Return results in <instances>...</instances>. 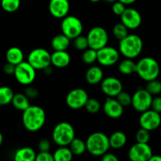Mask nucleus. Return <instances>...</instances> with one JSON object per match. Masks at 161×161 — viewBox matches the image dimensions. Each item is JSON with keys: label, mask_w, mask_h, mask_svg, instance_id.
I'll return each instance as SVG.
<instances>
[{"label": "nucleus", "mask_w": 161, "mask_h": 161, "mask_svg": "<svg viewBox=\"0 0 161 161\" xmlns=\"http://www.w3.org/2000/svg\"><path fill=\"white\" fill-rule=\"evenodd\" d=\"M22 122L27 130L30 132L38 131L45 124V111L43 108L37 105H29L23 111Z\"/></svg>", "instance_id": "obj_1"}, {"label": "nucleus", "mask_w": 161, "mask_h": 161, "mask_svg": "<svg viewBox=\"0 0 161 161\" xmlns=\"http://www.w3.org/2000/svg\"><path fill=\"white\" fill-rule=\"evenodd\" d=\"M119 41V52L126 58L134 59L142 51V39L137 35L128 34Z\"/></svg>", "instance_id": "obj_2"}, {"label": "nucleus", "mask_w": 161, "mask_h": 161, "mask_svg": "<svg viewBox=\"0 0 161 161\" xmlns=\"http://www.w3.org/2000/svg\"><path fill=\"white\" fill-rule=\"evenodd\" d=\"M86 150L94 157H102L110 148L108 137L102 132H94L85 142Z\"/></svg>", "instance_id": "obj_3"}, {"label": "nucleus", "mask_w": 161, "mask_h": 161, "mask_svg": "<svg viewBox=\"0 0 161 161\" xmlns=\"http://www.w3.org/2000/svg\"><path fill=\"white\" fill-rule=\"evenodd\" d=\"M136 72L143 80L148 82L157 79L160 74V66L157 60L146 57L136 64Z\"/></svg>", "instance_id": "obj_4"}, {"label": "nucleus", "mask_w": 161, "mask_h": 161, "mask_svg": "<svg viewBox=\"0 0 161 161\" xmlns=\"http://www.w3.org/2000/svg\"><path fill=\"white\" fill-rule=\"evenodd\" d=\"M75 130L71 124L61 122L57 124L52 132L53 141L59 146H68L75 138Z\"/></svg>", "instance_id": "obj_5"}, {"label": "nucleus", "mask_w": 161, "mask_h": 161, "mask_svg": "<svg viewBox=\"0 0 161 161\" xmlns=\"http://www.w3.org/2000/svg\"><path fill=\"white\" fill-rule=\"evenodd\" d=\"M62 34L70 39H75L83 32V24L78 17L75 16H65L62 18L61 25Z\"/></svg>", "instance_id": "obj_6"}, {"label": "nucleus", "mask_w": 161, "mask_h": 161, "mask_svg": "<svg viewBox=\"0 0 161 161\" xmlns=\"http://www.w3.org/2000/svg\"><path fill=\"white\" fill-rule=\"evenodd\" d=\"M86 37L88 42V47L95 50L105 47L108 41V35L106 30L100 26L91 28Z\"/></svg>", "instance_id": "obj_7"}, {"label": "nucleus", "mask_w": 161, "mask_h": 161, "mask_svg": "<svg viewBox=\"0 0 161 161\" xmlns=\"http://www.w3.org/2000/svg\"><path fill=\"white\" fill-rule=\"evenodd\" d=\"M36 70L28 62L22 61L15 66L14 75L19 83L22 85H30L34 82L36 77Z\"/></svg>", "instance_id": "obj_8"}, {"label": "nucleus", "mask_w": 161, "mask_h": 161, "mask_svg": "<svg viewBox=\"0 0 161 161\" xmlns=\"http://www.w3.org/2000/svg\"><path fill=\"white\" fill-rule=\"evenodd\" d=\"M28 62L36 70H42L51 64L50 53L43 48H36L28 54Z\"/></svg>", "instance_id": "obj_9"}, {"label": "nucleus", "mask_w": 161, "mask_h": 161, "mask_svg": "<svg viewBox=\"0 0 161 161\" xmlns=\"http://www.w3.org/2000/svg\"><path fill=\"white\" fill-rule=\"evenodd\" d=\"M152 100L153 95L146 89H139L131 96L130 105L137 112L142 113L150 108Z\"/></svg>", "instance_id": "obj_10"}, {"label": "nucleus", "mask_w": 161, "mask_h": 161, "mask_svg": "<svg viewBox=\"0 0 161 161\" xmlns=\"http://www.w3.org/2000/svg\"><path fill=\"white\" fill-rule=\"evenodd\" d=\"M119 58V50L113 47H105L97 50V61L102 66H112L117 63Z\"/></svg>", "instance_id": "obj_11"}, {"label": "nucleus", "mask_w": 161, "mask_h": 161, "mask_svg": "<svg viewBox=\"0 0 161 161\" xmlns=\"http://www.w3.org/2000/svg\"><path fill=\"white\" fill-rule=\"evenodd\" d=\"M89 98L87 93L82 88H75L69 91L66 96V104L72 109H80L84 107Z\"/></svg>", "instance_id": "obj_12"}, {"label": "nucleus", "mask_w": 161, "mask_h": 161, "mask_svg": "<svg viewBox=\"0 0 161 161\" xmlns=\"http://www.w3.org/2000/svg\"><path fill=\"white\" fill-rule=\"evenodd\" d=\"M139 118V124L141 127L146 129L149 131L156 130L160 125V113H157L153 109H148L141 113Z\"/></svg>", "instance_id": "obj_13"}, {"label": "nucleus", "mask_w": 161, "mask_h": 161, "mask_svg": "<svg viewBox=\"0 0 161 161\" xmlns=\"http://www.w3.org/2000/svg\"><path fill=\"white\" fill-rule=\"evenodd\" d=\"M152 154V149L148 143L137 142L129 149L128 157L132 161H148Z\"/></svg>", "instance_id": "obj_14"}, {"label": "nucleus", "mask_w": 161, "mask_h": 161, "mask_svg": "<svg viewBox=\"0 0 161 161\" xmlns=\"http://www.w3.org/2000/svg\"><path fill=\"white\" fill-rule=\"evenodd\" d=\"M121 23L128 29H136L141 25L142 16L137 9L134 8H126L120 15Z\"/></svg>", "instance_id": "obj_15"}, {"label": "nucleus", "mask_w": 161, "mask_h": 161, "mask_svg": "<svg viewBox=\"0 0 161 161\" xmlns=\"http://www.w3.org/2000/svg\"><path fill=\"white\" fill-rule=\"evenodd\" d=\"M101 83L102 92L108 97H115L121 91H123L122 83L116 77H106L103 79Z\"/></svg>", "instance_id": "obj_16"}, {"label": "nucleus", "mask_w": 161, "mask_h": 161, "mask_svg": "<svg viewBox=\"0 0 161 161\" xmlns=\"http://www.w3.org/2000/svg\"><path fill=\"white\" fill-rule=\"evenodd\" d=\"M70 9L69 0H50L49 11L55 18L61 19L68 15Z\"/></svg>", "instance_id": "obj_17"}, {"label": "nucleus", "mask_w": 161, "mask_h": 161, "mask_svg": "<svg viewBox=\"0 0 161 161\" xmlns=\"http://www.w3.org/2000/svg\"><path fill=\"white\" fill-rule=\"evenodd\" d=\"M124 108L116 98L108 97L103 105V110L111 119H119L124 114Z\"/></svg>", "instance_id": "obj_18"}, {"label": "nucleus", "mask_w": 161, "mask_h": 161, "mask_svg": "<svg viewBox=\"0 0 161 161\" xmlns=\"http://www.w3.org/2000/svg\"><path fill=\"white\" fill-rule=\"evenodd\" d=\"M70 61L71 57L66 50H54L50 54V63L58 69L67 67Z\"/></svg>", "instance_id": "obj_19"}, {"label": "nucleus", "mask_w": 161, "mask_h": 161, "mask_svg": "<svg viewBox=\"0 0 161 161\" xmlns=\"http://www.w3.org/2000/svg\"><path fill=\"white\" fill-rule=\"evenodd\" d=\"M103 71L100 67L92 66L86 72V80L89 84L95 85L103 80Z\"/></svg>", "instance_id": "obj_20"}, {"label": "nucleus", "mask_w": 161, "mask_h": 161, "mask_svg": "<svg viewBox=\"0 0 161 161\" xmlns=\"http://www.w3.org/2000/svg\"><path fill=\"white\" fill-rule=\"evenodd\" d=\"M6 58L7 62L17 65L24 61V53L19 47H10L6 51Z\"/></svg>", "instance_id": "obj_21"}, {"label": "nucleus", "mask_w": 161, "mask_h": 161, "mask_svg": "<svg viewBox=\"0 0 161 161\" xmlns=\"http://www.w3.org/2000/svg\"><path fill=\"white\" fill-rule=\"evenodd\" d=\"M127 141V136L122 131H116L108 137L109 146L113 149H119L124 147Z\"/></svg>", "instance_id": "obj_22"}, {"label": "nucleus", "mask_w": 161, "mask_h": 161, "mask_svg": "<svg viewBox=\"0 0 161 161\" xmlns=\"http://www.w3.org/2000/svg\"><path fill=\"white\" fill-rule=\"evenodd\" d=\"M36 153L31 147H23L17 149L14 154L15 161H34Z\"/></svg>", "instance_id": "obj_23"}, {"label": "nucleus", "mask_w": 161, "mask_h": 161, "mask_svg": "<svg viewBox=\"0 0 161 161\" xmlns=\"http://www.w3.org/2000/svg\"><path fill=\"white\" fill-rule=\"evenodd\" d=\"M70 40L62 33L58 34L52 39L51 47L54 50H66L70 45Z\"/></svg>", "instance_id": "obj_24"}, {"label": "nucleus", "mask_w": 161, "mask_h": 161, "mask_svg": "<svg viewBox=\"0 0 161 161\" xmlns=\"http://www.w3.org/2000/svg\"><path fill=\"white\" fill-rule=\"evenodd\" d=\"M11 103L14 105V108L20 111H24L30 105L29 98L25 94H21V93L14 94Z\"/></svg>", "instance_id": "obj_25"}, {"label": "nucleus", "mask_w": 161, "mask_h": 161, "mask_svg": "<svg viewBox=\"0 0 161 161\" xmlns=\"http://www.w3.org/2000/svg\"><path fill=\"white\" fill-rule=\"evenodd\" d=\"M119 71L123 75H129L136 72V63L130 58H125L119 62Z\"/></svg>", "instance_id": "obj_26"}, {"label": "nucleus", "mask_w": 161, "mask_h": 161, "mask_svg": "<svg viewBox=\"0 0 161 161\" xmlns=\"http://www.w3.org/2000/svg\"><path fill=\"white\" fill-rule=\"evenodd\" d=\"M55 161H70L73 157V154L67 146H60L53 154Z\"/></svg>", "instance_id": "obj_27"}, {"label": "nucleus", "mask_w": 161, "mask_h": 161, "mask_svg": "<svg viewBox=\"0 0 161 161\" xmlns=\"http://www.w3.org/2000/svg\"><path fill=\"white\" fill-rule=\"evenodd\" d=\"M69 146L71 152L72 153L73 155L75 156L82 155L86 150L85 142L83 141L82 139H80V138H76L75 137L71 142Z\"/></svg>", "instance_id": "obj_28"}, {"label": "nucleus", "mask_w": 161, "mask_h": 161, "mask_svg": "<svg viewBox=\"0 0 161 161\" xmlns=\"http://www.w3.org/2000/svg\"><path fill=\"white\" fill-rule=\"evenodd\" d=\"M14 91L10 87L3 86L0 87V105H6L9 104L14 97Z\"/></svg>", "instance_id": "obj_29"}, {"label": "nucleus", "mask_w": 161, "mask_h": 161, "mask_svg": "<svg viewBox=\"0 0 161 161\" xmlns=\"http://www.w3.org/2000/svg\"><path fill=\"white\" fill-rule=\"evenodd\" d=\"M20 0H1V6L7 13H14L19 9Z\"/></svg>", "instance_id": "obj_30"}, {"label": "nucleus", "mask_w": 161, "mask_h": 161, "mask_svg": "<svg viewBox=\"0 0 161 161\" xmlns=\"http://www.w3.org/2000/svg\"><path fill=\"white\" fill-rule=\"evenodd\" d=\"M128 31L129 29L125 25H123L122 23H118L113 27V34L116 39H117L118 40H120L129 34Z\"/></svg>", "instance_id": "obj_31"}, {"label": "nucleus", "mask_w": 161, "mask_h": 161, "mask_svg": "<svg viewBox=\"0 0 161 161\" xmlns=\"http://www.w3.org/2000/svg\"><path fill=\"white\" fill-rule=\"evenodd\" d=\"M82 60L86 64H91L97 61V50L88 47L83 50Z\"/></svg>", "instance_id": "obj_32"}, {"label": "nucleus", "mask_w": 161, "mask_h": 161, "mask_svg": "<svg viewBox=\"0 0 161 161\" xmlns=\"http://www.w3.org/2000/svg\"><path fill=\"white\" fill-rule=\"evenodd\" d=\"M146 90L151 95H158L161 92V83L160 81L156 80H149L147 82Z\"/></svg>", "instance_id": "obj_33"}, {"label": "nucleus", "mask_w": 161, "mask_h": 161, "mask_svg": "<svg viewBox=\"0 0 161 161\" xmlns=\"http://www.w3.org/2000/svg\"><path fill=\"white\" fill-rule=\"evenodd\" d=\"M86 111L91 114L97 113L101 109V103L95 98H88L84 105Z\"/></svg>", "instance_id": "obj_34"}, {"label": "nucleus", "mask_w": 161, "mask_h": 161, "mask_svg": "<svg viewBox=\"0 0 161 161\" xmlns=\"http://www.w3.org/2000/svg\"><path fill=\"white\" fill-rule=\"evenodd\" d=\"M135 139H136L137 142L148 143L149 142V140H150V131H149L146 129L141 127L136 132Z\"/></svg>", "instance_id": "obj_35"}, {"label": "nucleus", "mask_w": 161, "mask_h": 161, "mask_svg": "<svg viewBox=\"0 0 161 161\" xmlns=\"http://www.w3.org/2000/svg\"><path fill=\"white\" fill-rule=\"evenodd\" d=\"M115 97L123 107H127L131 104V95L126 91H121Z\"/></svg>", "instance_id": "obj_36"}, {"label": "nucleus", "mask_w": 161, "mask_h": 161, "mask_svg": "<svg viewBox=\"0 0 161 161\" xmlns=\"http://www.w3.org/2000/svg\"><path fill=\"white\" fill-rule=\"evenodd\" d=\"M74 39V47L78 50H84L88 48V42L86 37L80 35Z\"/></svg>", "instance_id": "obj_37"}, {"label": "nucleus", "mask_w": 161, "mask_h": 161, "mask_svg": "<svg viewBox=\"0 0 161 161\" xmlns=\"http://www.w3.org/2000/svg\"><path fill=\"white\" fill-rule=\"evenodd\" d=\"M36 161H53V154L50 153L49 151H39L36 156Z\"/></svg>", "instance_id": "obj_38"}, {"label": "nucleus", "mask_w": 161, "mask_h": 161, "mask_svg": "<svg viewBox=\"0 0 161 161\" xmlns=\"http://www.w3.org/2000/svg\"><path fill=\"white\" fill-rule=\"evenodd\" d=\"M126 9V5H124V3H122L121 2L118 1H115L113 3V6H112V9H113V12L116 15L120 16L121 14L124 13V11Z\"/></svg>", "instance_id": "obj_39"}, {"label": "nucleus", "mask_w": 161, "mask_h": 161, "mask_svg": "<svg viewBox=\"0 0 161 161\" xmlns=\"http://www.w3.org/2000/svg\"><path fill=\"white\" fill-rule=\"evenodd\" d=\"M151 109L154 110L157 113H161V98L160 97H156L155 98L153 97L152 102H151Z\"/></svg>", "instance_id": "obj_40"}, {"label": "nucleus", "mask_w": 161, "mask_h": 161, "mask_svg": "<svg viewBox=\"0 0 161 161\" xmlns=\"http://www.w3.org/2000/svg\"><path fill=\"white\" fill-rule=\"evenodd\" d=\"M50 142L47 138H43L39 141L38 144V148L39 151H49L50 149Z\"/></svg>", "instance_id": "obj_41"}, {"label": "nucleus", "mask_w": 161, "mask_h": 161, "mask_svg": "<svg viewBox=\"0 0 161 161\" xmlns=\"http://www.w3.org/2000/svg\"><path fill=\"white\" fill-rule=\"evenodd\" d=\"M25 95L28 97V98H35L38 96L39 92H38L37 89L34 87H31V86H28L25 90Z\"/></svg>", "instance_id": "obj_42"}, {"label": "nucleus", "mask_w": 161, "mask_h": 161, "mask_svg": "<svg viewBox=\"0 0 161 161\" xmlns=\"http://www.w3.org/2000/svg\"><path fill=\"white\" fill-rule=\"evenodd\" d=\"M15 66L11 63L7 62L3 66V71L6 75H14V70H15Z\"/></svg>", "instance_id": "obj_43"}, {"label": "nucleus", "mask_w": 161, "mask_h": 161, "mask_svg": "<svg viewBox=\"0 0 161 161\" xmlns=\"http://www.w3.org/2000/svg\"><path fill=\"white\" fill-rule=\"evenodd\" d=\"M102 161H118L119 159L116 157V155H114L113 153H105V154L102 156Z\"/></svg>", "instance_id": "obj_44"}, {"label": "nucleus", "mask_w": 161, "mask_h": 161, "mask_svg": "<svg viewBox=\"0 0 161 161\" xmlns=\"http://www.w3.org/2000/svg\"><path fill=\"white\" fill-rule=\"evenodd\" d=\"M148 161H161V157L159 155H153V154H152V156H151L150 158L149 159Z\"/></svg>", "instance_id": "obj_45"}, {"label": "nucleus", "mask_w": 161, "mask_h": 161, "mask_svg": "<svg viewBox=\"0 0 161 161\" xmlns=\"http://www.w3.org/2000/svg\"><path fill=\"white\" fill-rule=\"evenodd\" d=\"M118 1L121 2V3H124V5H130L134 3L135 2H136L137 0H118Z\"/></svg>", "instance_id": "obj_46"}, {"label": "nucleus", "mask_w": 161, "mask_h": 161, "mask_svg": "<svg viewBox=\"0 0 161 161\" xmlns=\"http://www.w3.org/2000/svg\"><path fill=\"white\" fill-rule=\"evenodd\" d=\"M3 136L1 133H0V146L3 144Z\"/></svg>", "instance_id": "obj_47"}, {"label": "nucleus", "mask_w": 161, "mask_h": 161, "mask_svg": "<svg viewBox=\"0 0 161 161\" xmlns=\"http://www.w3.org/2000/svg\"><path fill=\"white\" fill-rule=\"evenodd\" d=\"M105 1H106L107 3H114L116 0H105Z\"/></svg>", "instance_id": "obj_48"}, {"label": "nucleus", "mask_w": 161, "mask_h": 161, "mask_svg": "<svg viewBox=\"0 0 161 161\" xmlns=\"http://www.w3.org/2000/svg\"><path fill=\"white\" fill-rule=\"evenodd\" d=\"M90 1H91V3H97V2H99L100 0H90Z\"/></svg>", "instance_id": "obj_49"}]
</instances>
